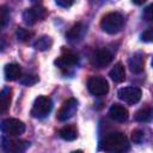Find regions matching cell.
Returning a JSON list of instances; mask_svg holds the SVG:
<instances>
[{
    "mask_svg": "<svg viewBox=\"0 0 153 153\" xmlns=\"http://www.w3.org/2000/svg\"><path fill=\"white\" fill-rule=\"evenodd\" d=\"M4 74H5V79L6 80L13 81V80H17L20 76L22 69L17 63H8V65L5 66Z\"/></svg>",
    "mask_w": 153,
    "mask_h": 153,
    "instance_id": "cell-15",
    "label": "cell"
},
{
    "mask_svg": "<svg viewBox=\"0 0 153 153\" xmlns=\"http://www.w3.org/2000/svg\"><path fill=\"white\" fill-rule=\"evenodd\" d=\"M124 25V18L121 13L117 12H110L105 14L100 20V27L106 33L114 35L117 33Z\"/></svg>",
    "mask_w": 153,
    "mask_h": 153,
    "instance_id": "cell-2",
    "label": "cell"
},
{
    "mask_svg": "<svg viewBox=\"0 0 153 153\" xmlns=\"http://www.w3.org/2000/svg\"><path fill=\"white\" fill-rule=\"evenodd\" d=\"M131 1H133L135 5H142V4H143V2H146L147 0H131Z\"/></svg>",
    "mask_w": 153,
    "mask_h": 153,
    "instance_id": "cell-28",
    "label": "cell"
},
{
    "mask_svg": "<svg viewBox=\"0 0 153 153\" xmlns=\"http://www.w3.org/2000/svg\"><path fill=\"white\" fill-rule=\"evenodd\" d=\"M109 116L114 121L123 123V122H126L128 120L129 112H128L127 108H124L123 105H121V104H112L111 108L109 109Z\"/></svg>",
    "mask_w": 153,
    "mask_h": 153,
    "instance_id": "cell-12",
    "label": "cell"
},
{
    "mask_svg": "<svg viewBox=\"0 0 153 153\" xmlns=\"http://www.w3.org/2000/svg\"><path fill=\"white\" fill-rule=\"evenodd\" d=\"M141 41L153 43V27H149L141 33Z\"/></svg>",
    "mask_w": 153,
    "mask_h": 153,
    "instance_id": "cell-23",
    "label": "cell"
},
{
    "mask_svg": "<svg viewBox=\"0 0 153 153\" xmlns=\"http://www.w3.org/2000/svg\"><path fill=\"white\" fill-rule=\"evenodd\" d=\"M152 118H153V108L149 106L141 108L135 114V120L137 122H149Z\"/></svg>",
    "mask_w": 153,
    "mask_h": 153,
    "instance_id": "cell-19",
    "label": "cell"
},
{
    "mask_svg": "<svg viewBox=\"0 0 153 153\" xmlns=\"http://www.w3.org/2000/svg\"><path fill=\"white\" fill-rule=\"evenodd\" d=\"M87 88H88L90 93H92L93 96L102 97L109 92V84H108L105 78L99 76V75H94V76H91L88 79Z\"/></svg>",
    "mask_w": 153,
    "mask_h": 153,
    "instance_id": "cell-4",
    "label": "cell"
},
{
    "mask_svg": "<svg viewBox=\"0 0 153 153\" xmlns=\"http://www.w3.org/2000/svg\"><path fill=\"white\" fill-rule=\"evenodd\" d=\"M145 17L148 19V20H152L153 22V4H151L146 11H145Z\"/></svg>",
    "mask_w": 153,
    "mask_h": 153,
    "instance_id": "cell-27",
    "label": "cell"
},
{
    "mask_svg": "<svg viewBox=\"0 0 153 153\" xmlns=\"http://www.w3.org/2000/svg\"><path fill=\"white\" fill-rule=\"evenodd\" d=\"M152 67H153V57H152Z\"/></svg>",
    "mask_w": 153,
    "mask_h": 153,
    "instance_id": "cell-29",
    "label": "cell"
},
{
    "mask_svg": "<svg viewBox=\"0 0 153 153\" xmlns=\"http://www.w3.org/2000/svg\"><path fill=\"white\" fill-rule=\"evenodd\" d=\"M51 110H53L51 99L45 96H38L33 102L31 109V116L35 118H44L50 114Z\"/></svg>",
    "mask_w": 153,
    "mask_h": 153,
    "instance_id": "cell-3",
    "label": "cell"
},
{
    "mask_svg": "<svg viewBox=\"0 0 153 153\" xmlns=\"http://www.w3.org/2000/svg\"><path fill=\"white\" fill-rule=\"evenodd\" d=\"M76 63H78V56L69 50H63L62 55L55 60V65L62 71H67L73 66H75Z\"/></svg>",
    "mask_w": 153,
    "mask_h": 153,
    "instance_id": "cell-11",
    "label": "cell"
},
{
    "mask_svg": "<svg viewBox=\"0 0 153 153\" xmlns=\"http://www.w3.org/2000/svg\"><path fill=\"white\" fill-rule=\"evenodd\" d=\"M143 136H145V134H143V131L140 130V129H135V130H133V133H131V140H133L135 143H141L142 140H143Z\"/></svg>",
    "mask_w": 153,
    "mask_h": 153,
    "instance_id": "cell-25",
    "label": "cell"
},
{
    "mask_svg": "<svg viewBox=\"0 0 153 153\" xmlns=\"http://www.w3.org/2000/svg\"><path fill=\"white\" fill-rule=\"evenodd\" d=\"M117 96L121 100L128 103V104H136L141 99V90L135 86H127L118 90Z\"/></svg>",
    "mask_w": 153,
    "mask_h": 153,
    "instance_id": "cell-7",
    "label": "cell"
},
{
    "mask_svg": "<svg viewBox=\"0 0 153 153\" xmlns=\"http://www.w3.org/2000/svg\"><path fill=\"white\" fill-rule=\"evenodd\" d=\"M11 93H12V90L10 87H5L1 91V94H0V111L2 114L6 112L7 109L10 108V104H11Z\"/></svg>",
    "mask_w": 153,
    "mask_h": 153,
    "instance_id": "cell-18",
    "label": "cell"
},
{
    "mask_svg": "<svg viewBox=\"0 0 153 153\" xmlns=\"http://www.w3.org/2000/svg\"><path fill=\"white\" fill-rule=\"evenodd\" d=\"M128 65H129V68L133 73L135 74H139L143 71V67H145V57L142 54L140 53H135L133 54L129 60H128Z\"/></svg>",
    "mask_w": 153,
    "mask_h": 153,
    "instance_id": "cell-14",
    "label": "cell"
},
{
    "mask_svg": "<svg viewBox=\"0 0 153 153\" xmlns=\"http://www.w3.org/2000/svg\"><path fill=\"white\" fill-rule=\"evenodd\" d=\"M10 18V14H8V11L5 6H1L0 8V22H1V27H5L7 20Z\"/></svg>",
    "mask_w": 153,
    "mask_h": 153,
    "instance_id": "cell-24",
    "label": "cell"
},
{
    "mask_svg": "<svg viewBox=\"0 0 153 153\" xmlns=\"http://www.w3.org/2000/svg\"><path fill=\"white\" fill-rule=\"evenodd\" d=\"M111 61H112V54L105 48L96 50L93 53V55H92V59H91L92 65L94 67H97V68H104Z\"/></svg>",
    "mask_w": 153,
    "mask_h": 153,
    "instance_id": "cell-10",
    "label": "cell"
},
{
    "mask_svg": "<svg viewBox=\"0 0 153 153\" xmlns=\"http://www.w3.org/2000/svg\"><path fill=\"white\" fill-rule=\"evenodd\" d=\"M19 81H20V84H23V85L31 86V85H35V84L38 81V78H37L36 75H29V74H26V75H23Z\"/></svg>",
    "mask_w": 153,
    "mask_h": 153,
    "instance_id": "cell-22",
    "label": "cell"
},
{
    "mask_svg": "<svg viewBox=\"0 0 153 153\" xmlns=\"http://www.w3.org/2000/svg\"><path fill=\"white\" fill-rule=\"evenodd\" d=\"M78 110V102L75 98L67 99L57 111V120L61 122H65L69 118H72Z\"/></svg>",
    "mask_w": 153,
    "mask_h": 153,
    "instance_id": "cell-9",
    "label": "cell"
},
{
    "mask_svg": "<svg viewBox=\"0 0 153 153\" xmlns=\"http://www.w3.org/2000/svg\"><path fill=\"white\" fill-rule=\"evenodd\" d=\"M59 135L66 141H73L78 137V130L74 126H66L59 130Z\"/></svg>",
    "mask_w": 153,
    "mask_h": 153,
    "instance_id": "cell-17",
    "label": "cell"
},
{
    "mask_svg": "<svg viewBox=\"0 0 153 153\" xmlns=\"http://www.w3.org/2000/svg\"><path fill=\"white\" fill-rule=\"evenodd\" d=\"M109 75H110V78L115 82H122V81H124V79H126V71H124L123 65L122 63H116L112 67V69L110 71Z\"/></svg>",
    "mask_w": 153,
    "mask_h": 153,
    "instance_id": "cell-16",
    "label": "cell"
},
{
    "mask_svg": "<svg viewBox=\"0 0 153 153\" xmlns=\"http://www.w3.org/2000/svg\"><path fill=\"white\" fill-rule=\"evenodd\" d=\"M1 130L6 135L18 136L25 131V124L17 118H5L1 122Z\"/></svg>",
    "mask_w": 153,
    "mask_h": 153,
    "instance_id": "cell-6",
    "label": "cell"
},
{
    "mask_svg": "<svg viewBox=\"0 0 153 153\" xmlns=\"http://www.w3.org/2000/svg\"><path fill=\"white\" fill-rule=\"evenodd\" d=\"M85 33H86V26L82 23H76L66 32V37L71 42H79L84 38Z\"/></svg>",
    "mask_w": 153,
    "mask_h": 153,
    "instance_id": "cell-13",
    "label": "cell"
},
{
    "mask_svg": "<svg viewBox=\"0 0 153 153\" xmlns=\"http://www.w3.org/2000/svg\"><path fill=\"white\" fill-rule=\"evenodd\" d=\"M51 45H53V39L49 36H42V37L37 38L35 41V43H33V47L37 50H41V51H44V50L50 49Z\"/></svg>",
    "mask_w": 153,
    "mask_h": 153,
    "instance_id": "cell-20",
    "label": "cell"
},
{
    "mask_svg": "<svg viewBox=\"0 0 153 153\" xmlns=\"http://www.w3.org/2000/svg\"><path fill=\"white\" fill-rule=\"evenodd\" d=\"M102 148L106 152H112V153L126 152L129 149L128 139L123 133H120V131L110 133L103 140Z\"/></svg>",
    "mask_w": 153,
    "mask_h": 153,
    "instance_id": "cell-1",
    "label": "cell"
},
{
    "mask_svg": "<svg viewBox=\"0 0 153 153\" xmlns=\"http://www.w3.org/2000/svg\"><path fill=\"white\" fill-rule=\"evenodd\" d=\"M47 14H48V12L44 7H42L39 5H36V6H32V7L24 11L23 20L26 25H33L37 22L43 20L47 17Z\"/></svg>",
    "mask_w": 153,
    "mask_h": 153,
    "instance_id": "cell-5",
    "label": "cell"
},
{
    "mask_svg": "<svg viewBox=\"0 0 153 153\" xmlns=\"http://www.w3.org/2000/svg\"><path fill=\"white\" fill-rule=\"evenodd\" d=\"M55 2L60 6V7H63V8H67L69 6L73 5L74 0H55Z\"/></svg>",
    "mask_w": 153,
    "mask_h": 153,
    "instance_id": "cell-26",
    "label": "cell"
},
{
    "mask_svg": "<svg viewBox=\"0 0 153 153\" xmlns=\"http://www.w3.org/2000/svg\"><path fill=\"white\" fill-rule=\"evenodd\" d=\"M16 36H17L18 41L26 42V41H29L33 36V32L27 30V29H24V27H18L17 31H16Z\"/></svg>",
    "mask_w": 153,
    "mask_h": 153,
    "instance_id": "cell-21",
    "label": "cell"
},
{
    "mask_svg": "<svg viewBox=\"0 0 153 153\" xmlns=\"http://www.w3.org/2000/svg\"><path fill=\"white\" fill-rule=\"evenodd\" d=\"M2 149L5 152H12V153H20L24 152L29 146L30 142L24 141V140H17V139H12L10 135L8 137L4 136L2 137Z\"/></svg>",
    "mask_w": 153,
    "mask_h": 153,
    "instance_id": "cell-8",
    "label": "cell"
}]
</instances>
